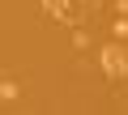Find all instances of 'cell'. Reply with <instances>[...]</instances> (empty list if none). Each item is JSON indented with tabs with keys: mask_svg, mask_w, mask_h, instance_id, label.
I'll list each match as a JSON object with an SVG mask.
<instances>
[{
	"mask_svg": "<svg viewBox=\"0 0 128 115\" xmlns=\"http://www.w3.org/2000/svg\"><path fill=\"white\" fill-rule=\"evenodd\" d=\"M98 64H102V73H107L111 81H124V77H128V47L107 43V47L98 51Z\"/></svg>",
	"mask_w": 128,
	"mask_h": 115,
	"instance_id": "1",
	"label": "cell"
},
{
	"mask_svg": "<svg viewBox=\"0 0 128 115\" xmlns=\"http://www.w3.org/2000/svg\"><path fill=\"white\" fill-rule=\"evenodd\" d=\"M4 98H17V85L9 77H0V102H4Z\"/></svg>",
	"mask_w": 128,
	"mask_h": 115,
	"instance_id": "2",
	"label": "cell"
},
{
	"mask_svg": "<svg viewBox=\"0 0 128 115\" xmlns=\"http://www.w3.org/2000/svg\"><path fill=\"white\" fill-rule=\"evenodd\" d=\"M115 38H128V17H120V21H115Z\"/></svg>",
	"mask_w": 128,
	"mask_h": 115,
	"instance_id": "3",
	"label": "cell"
}]
</instances>
